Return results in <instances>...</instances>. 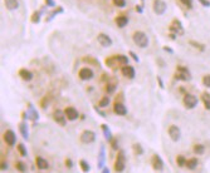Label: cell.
<instances>
[{
	"label": "cell",
	"instance_id": "6da1fadb",
	"mask_svg": "<svg viewBox=\"0 0 210 173\" xmlns=\"http://www.w3.org/2000/svg\"><path fill=\"white\" fill-rule=\"evenodd\" d=\"M132 39H134V43L138 47V48H146L149 45V36L146 35V33L143 32H135L134 35H132Z\"/></svg>",
	"mask_w": 210,
	"mask_h": 173
},
{
	"label": "cell",
	"instance_id": "7a4b0ae2",
	"mask_svg": "<svg viewBox=\"0 0 210 173\" xmlns=\"http://www.w3.org/2000/svg\"><path fill=\"white\" fill-rule=\"evenodd\" d=\"M125 164H126L125 152L120 151L119 154H117V157H116V161H115V171L116 172H122L125 169Z\"/></svg>",
	"mask_w": 210,
	"mask_h": 173
},
{
	"label": "cell",
	"instance_id": "3957f363",
	"mask_svg": "<svg viewBox=\"0 0 210 173\" xmlns=\"http://www.w3.org/2000/svg\"><path fill=\"white\" fill-rule=\"evenodd\" d=\"M152 9H154V13L156 15H162L165 14V11L167 9V5L164 0H154L152 3Z\"/></svg>",
	"mask_w": 210,
	"mask_h": 173
},
{
	"label": "cell",
	"instance_id": "277c9868",
	"mask_svg": "<svg viewBox=\"0 0 210 173\" xmlns=\"http://www.w3.org/2000/svg\"><path fill=\"white\" fill-rule=\"evenodd\" d=\"M96 141V133L92 130H83L81 134V142L84 144H91Z\"/></svg>",
	"mask_w": 210,
	"mask_h": 173
},
{
	"label": "cell",
	"instance_id": "5b68a950",
	"mask_svg": "<svg viewBox=\"0 0 210 173\" xmlns=\"http://www.w3.org/2000/svg\"><path fill=\"white\" fill-rule=\"evenodd\" d=\"M199 99L198 97H195L194 94H185L184 96V104H185V107L188 109H192L196 107V104H198Z\"/></svg>",
	"mask_w": 210,
	"mask_h": 173
},
{
	"label": "cell",
	"instance_id": "8992f818",
	"mask_svg": "<svg viewBox=\"0 0 210 173\" xmlns=\"http://www.w3.org/2000/svg\"><path fill=\"white\" fill-rule=\"evenodd\" d=\"M176 78L180 79V81H184V82H189L191 79V74L185 66H179L176 70Z\"/></svg>",
	"mask_w": 210,
	"mask_h": 173
},
{
	"label": "cell",
	"instance_id": "52a82bcc",
	"mask_svg": "<svg viewBox=\"0 0 210 173\" xmlns=\"http://www.w3.org/2000/svg\"><path fill=\"white\" fill-rule=\"evenodd\" d=\"M167 133H169V137L171 138V141H174V142H179L180 138H181V130H180V128L177 126L169 127Z\"/></svg>",
	"mask_w": 210,
	"mask_h": 173
},
{
	"label": "cell",
	"instance_id": "ba28073f",
	"mask_svg": "<svg viewBox=\"0 0 210 173\" xmlns=\"http://www.w3.org/2000/svg\"><path fill=\"white\" fill-rule=\"evenodd\" d=\"M67 117H65V113L63 112V111H60V109H57V111H54V113H53V119L58 123V124H60V126H65L67 124V119H65Z\"/></svg>",
	"mask_w": 210,
	"mask_h": 173
},
{
	"label": "cell",
	"instance_id": "9c48e42d",
	"mask_svg": "<svg viewBox=\"0 0 210 173\" xmlns=\"http://www.w3.org/2000/svg\"><path fill=\"white\" fill-rule=\"evenodd\" d=\"M78 75H80L81 81L86 82V81H91V79L95 77V73H93V70L89 69V68H82L80 70V74H78Z\"/></svg>",
	"mask_w": 210,
	"mask_h": 173
},
{
	"label": "cell",
	"instance_id": "30bf717a",
	"mask_svg": "<svg viewBox=\"0 0 210 173\" xmlns=\"http://www.w3.org/2000/svg\"><path fill=\"white\" fill-rule=\"evenodd\" d=\"M97 42H98L102 47H106V48L112 45V39H111L107 34H104V33H101V34L97 35Z\"/></svg>",
	"mask_w": 210,
	"mask_h": 173
},
{
	"label": "cell",
	"instance_id": "8fae6325",
	"mask_svg": "<svg viewBox=\"0 0 210 173\" xmlns=\"http://www.w3.org/2000/svg\"><path fill=\"white\" fill-rule=\"evenodd\" d=\"M4 142L8 145H14L17 143V136H15V133L13 132V130H6L4 133Z\"/></svg>",
	"mask_w": 210,
	"mask_h": 173
},
{
	"label": "cell",
	"instance_id": "7c38bea8",
	"mask_svg": "<svg viewBox=\"0 0 210 173\" xmlns=\"http://www.w3.org/2000/svg\"><path fill=\"white\" fill-rule=\"evenodd\" d=\"M104 162H106V151H104V145L101 144L99 152H98V159H97V166L99 169L104 167Z\"/></svg>",
	"mask_w": 210,
	"mask_h": 173
},
{
	"label": "cell",
	"instance_id": "4fadbf2b",
	"mask_svg": "<svg viewBox=\"0 0 210 173\" xmlns=\"http://www.w3.org/2000/svg\"><path fill=\"white\" fill-rule=\"evenodd\" d=\"M64 113H65V117H67V119H69V121H76V119L80 117V113H78V111L73 107H67L64 109Z\"/></svg>",
	"mask_w": 210,
	"mask_h": 173
},
{
	"label": "cell",
	"instance_id": "5bb4252c",
	"mask_svg": "<svg viewBox=\"0 0 210 173\" xmlns=\"http://www.w3.org/2000/svg\"><path fill=\"white\" fill-rule=\"evenodd\" d=\"M121 72H122V74L126 77V78H128V79H134L135 78V74H136V72H135V69H134V66H131V65H123L122 68H121Z\"/></svg>",
	"mask_w": 210,
	"mask_h": 173
},
{
	"label": "cell",
	"instance_id": "9a60e30c",
	"mask_svg": "<svg viewBox=\"0 0 210 173\" xmlns=\"http://www.w3.org/2000/svg\"><path fill=\"white\" fill-rule=\"evenodd\" d=\"M152 167L156 171H162L164 169V161L159 154H154L152 157Z\"/></svg>",
	"mask_w": 210,
	"mask_h": 173
},
{
	"label": "cell",
	"instance_id": "2e32d148",
	"mask_svg": "<svg viewBox=\"0 0 210 173\" xmlns=\"http://www.w3.org/2000/svg\"><path fill=\"white\" fill-rule=\"evenodd\" d=\"M113 111H115V113H116L117 115H126V114H127V108L125 107L123 103H120V102L115 103V105H113Z\"/></svg>",
	"mask_w": 210,
	"mask_h": 173
},
{
	"label": "cell",
	"instance_id": "e0dca14e",
	"mask_svg": "<svg viewBox=\"0 0 210 173\" xmlns=\"http://www.w3.org/2000/svg\"><path fill=\"white\" fill-rule=\"evenodd\" d=\"M170 30L174 32V34H179V35H182L184 34V30H182V26H181V23L179 20H174L171 26H170Z\"/></svg>",
	"mask_w": 210,
	"mask_h": 173
},
{
	"label": "cell",
	"instance_id": "ac0fdd59",
	"mask_svg": "<svg viewBox=\"0 0 210 173\" xmlns=\"http://www.w3.org/2000/svg\"><path fill=\"white\" fill-rule=\"evenodd\" d=\"M28 115H29V119H30V121H33L34 123L38 121V119H39V114H38V112L35 111V108L33 107V105L29 103L28 104Z\"/></svg>",
	"mask_w": 210,
	"mask_h": 173
},
{
	"label": "cell",
	"instance_id": "d6986e66",
	"mask_svg": "<svg viewBox=\"0 0 210 173\" xmlns=\"http://www.w3.org/2000/svg\"><path fill=\"white\" fill-rule=\"evenodd\" d=\"M19 132H20V134L23 136V138H24L25 141H28V139H29V130H28V124L25 123V122H23V123H20V124H19Z\"/></svg>",
	"mask_w": 210,
	"mask_h": 173
},
{
	"label": "cell",
	"instance_id": "ffe728a7",
	"mask_svg": "<svg viewBox=\"0 0 210 173\" xmlns=\"http://www.w3.org/2000/svg\"><path fill=\"white\" fill-rule=\"evenodd\" d=\"M115 23L119 28H123V26H126L128 24V18L126 15H119V17H116Z\"/></svg>",
	"mask_w": 210,
	"mask_h": 173
},
{
	"label": "cell",
	"instance_id": "44dd1931",
	"mask_svg": "<svg viewBox=\"0 0 210 173\" xmlns=\"http://www.w3.org/2000/svg\"><path fill=\"white\" fill-rule=\"evenodd\" d=\"M19 75H20V78L23 79V81H25V82H30L33 79V73L29 72L28 69H20L19 70Z\"/></svg>",
	"mask_w": 210,
	"mask_h": 173
},
{
	"label": "cell",
	"instance_id": "7402d4cb",
	"mask_svg": "<svg viewBox=\"0 0 210 173\" xmlns=\"http://www.w3.org/2000/svg\"><path fill=\"white\" fill-rule=\"evenodd\" d=\"M4 5L8 10H17L19 8L18 0H4Z\"/></svg>",
	"mask_w": 210,
	"mask_h": 173
},
{
	"label": "cell",
	"instance_id": "603a6c76",
	"mask_svg": "<svg viewBox=\"0 0 210 173\" xmlns=\"http://www.w3.org/2000/svg\"><path fill=\"white\" fill-rule=\"evenodd\" d=\"M35 164H37V167H38L39 169H47V168L49 167L48 162L45 161L44 158H42V157H38V158L35 159Z\"/></svg>",
	"mask_w": 210,
	"mask_h": 173
},
{
	"label": "cell",
	"instance_id": "cb8c5ba5",
	"mask_svg": "<svg viewBox=\"0 0 210 173\" xmlns=\"http://www.w3.org/2000/svg\"><path fill=\"white\" fill-rule=\"evenodd\" d=\"M101 129H102L103 134H104V138H106L108 142H111V141H112V133H111L108 126H107V124H102V126H101Z\"/></svg>",
	"mask_w": 210,
	"mask_h": 173
},
{
	"label": "cell",
	"instance_id": "d4e9b609",
	"mask_svg": "<svg viewBox=\"0 0 210 173\" xmlns=\"http://www.w3.org/2000/svg\"><path fill=\"white\" fill-rule=\"evenodd\" d=\"M201 100H203V103L205 105V108L208 111H210V93L204 92L203 94H201Z\"/></svg>",
	"mask_w": 210,
	"mask_h": 173
},
{
	"label": "cell",
	"instance_id": "484cf974",
	"mask_svg": "<svg viewBox=\"0 0 210 173\" xmlns=\"http://www.w3.org/2000/svg\"><path fill=\"white\" fill-rule=\"evenodd\" d=\"M196 166H198V159L196 158H191L189 161H186V167L189 169H194V168H196Z\"/></svg>",
	"mask_w": 210,
	"mask_h": 173
},
{
	"label": "cell",
	"instance_id": "4316f807",
	"mask_svg": "<svg viewBox=\"0 0 210 173\" xmlns=\"http://www.w3.org/2000/svg\"><path fill=\"white\" fill-rule=\"evenodd\" d=\"M204 145L203 144H195L194 145V153L195 154H204Z\"/></svg>",
	"mask_w": 210,
	"mask_h": 173
},
{
	"label": "cell",
	"instance_id": "83f0119b",
	"mask_svg": "<svg viewBox=\"0 0 210 173\" xmlns=\"http://www.w3.org/2000/svg\"><path fill=\"white\" fill-rule=\"evenodd\" d=\"M115 60L119 62L120 64H128V59H127V57H125V55H116V57H115Z\"/></svg>",
	"mask_w": 210,
	"mask_h": 173
},
{
	"label": "cell",
	"instance_id": "f1b7e54d",
	"mask_svg": "<svg viewBox=\"0 0 210 173\" xmlns=\"http://www.w3.org/2000/svg\"><path fill=\"white\" fill-rule=\"evenodd\" d=\"M116 88H117V85L115 83H108L106 85V90H107L108 94H113V93L116 92Z\"/></svg>",
	"mask_w": 210,
	"mask_h": 173
},
{
	"label": "cell",
	"instance_id": "f546056e",
	"mask_svg": "<svg viewBox=\"0 0 210 173\" xmlns=\"http://www.w3.org/2000/svg\"><path fill=\"white\" fill-rule=\"evenodd\" d=\"M176 163H177L179 167L186 166V159H185V157H184V156H177V158H176Z\"/></svg>",
	"mask_w": 210,
	"mask_h": 173
},
{
	"label": "cell",
	"instance_id": "4dcf8cb0",
	"mask_svg": "<svg viewBox=\"0 0 210 173\" xmlns=\"http://www.w3.org/2000/svg\"><path fill=\"white\" fill-rule=\"evenodd\" d=\"M18 151H19V153H20V154H21L23 157L28 156V151H27V148H25V145H24L23 143L18 144Z\"/></svg>",
	"mask_w": 210,
	"mask_h": 173
},
{
	"label": "cell",
	"instance_id": "1f68e13d",
	"mask_svg": "<svg viewBox=\"0 0 210 173\" xmlns=\"http://www.w3.org/2000/svg\"><path fill=\"white\" fill-rule=\"evenodd\" d=\"M80 166H81V168H82L83 172H88L91 169L89 164L87 163V161H84V159H81V161H80Z\"/></svg>",
	"mask_w": 210,
	"mask_h": 173
},
{
	"label": "cell",
	"instance_id": "d6a6232c",
	"mask_svg": "<svg viewBox=\"0 0 210 173\" xmlns=\"http://www.w3.org/2000/svg\"><path fill=\"white\" fill-rule=\"evenodd\" d=\"M108 104H110V98H108V97H103V98H101V100H99V103H98V105H99L101 108L107 107Z\"/></svg>",
	"mask_w": 210,
	"mask_h": 173
},
{
	"label": "cell",
	"instance_id": "836d02e7",
	"mask_svg": "<svg viewBox=\"0 0 210 173\" xmlns=\"http://www.w3.org/2000/svg\"><path fill=\"white\" fill-rule=\"evenodd\" d=\"M113 4L117 8H123L126 6V0H113Z\"/></svg>",
	"mask_w": 210,
	"mask_h": 173
},
{
	"label": "cell",
	"instance_id": "e575fe53",
	"mask_svg": "<svg viewBox=\"0 0 210 173\" xmlns=\"http://www.w3.org/2000/svg\"><path fill=\"white\" fill-rule=\"evenodd\" d=\"M15 167H17V169L20 171V172H25V171H27V167H25V164H24L23 162H17Z\"/></svg>",
	"mask_w": 210,
	"mask_h": 173
},
{
	"label": "cell",
	"instance_id": "d590c367",
	"mask_svg": "<svg viewBox=\"0 0 210 173\" xmlns=\"http://www.w3.org/2000/svg\"><path fill=\"white\" fill-rule=\"evenodd\" d=\"M39 19H41V13L35 11L34 14L32 15V21H33V23H39Z\"/></svg>",
	"mask_w": 210,
	"mask_h": 173
},
{
	"label": "cell",
	"instance_id": "8d00e7d4",
	"mask_svg": "<svg viewBox=\"0 0 210 173\" xmlns=\"http://www.w3.org/2000/svg\"><path fill=\"white\" fill-rule=\"evenodd\" d=\"M203 84L206 87V88H210V75H205L203 78Z\"/></svg>",
	"mask_w": 210,
	"mask_h": 173
},
{
	"label": "cell",
	"instance_id": "74e56055",
	"mask_svg": "<svg viewBox=\"0 0 210 173\" xmlns=\"http://www.w3.org/2000/svg\"><path fill=\"white\" fill-rule=\"evenodd\" d=\"M180 2L185 5L186 8H189V9H191L192 8V0H180Z\"/></svg>",
	"mask_w": 210,
	"mask_h": 173
},
{
	"label": "cell",
	"instance_id": "f35d334b",
	"mask_svg": "<svg viewBox=\"0 0 210 173\" xmlns=\"http://www.w3.org/2000/svg\"><path fill=\"white\" fill-rule=\"evenodd\" d=\"M134 149H135V151H136V153H137V154H138V156H140V154H142V153H143V149H142V148H141V145H140V144H138V143H137V144H134Z\"/></svg>",
	"mask_w": 210,
	"mask_h": 173
},
{
	"label": "cell",
	"instance_id": "ab89813d",
	"mask_svg": "<svg viewBox=\"0 0 210 173\" xmlns=\"http://www.w3.org/2000/svg\"><path fill=\"white\" fill-rule=\"evenodd\" d=\"M130 55H131V58H132L136 63H138L140 62V59H138V57L136 55V53H134V51H130Z\"/></svg>",
	"mask_w": 210,
	"mask_h": 173
},
{
	"label": "cell",
	"instance_id": "60d3db41",
	"mask_svg": "<svg viewBox=\"0 0 210 173\" xmlns=\"http://www.w3.org/2000/svg\"><path fill=\"white\" fill-rule=\"evenodd\" d=\"M45 4H47L48 6H54V5H56L54 0H45Z\"/></svg>",
	"mask_w": 210,
	"mask_h": 173
},
{
	"label": "cell",
	"instance_id": "b9f144b4",
	"mask_svg": "<svg viewBox=\"0 0 210 173\" xmlns=\"http://www.w3.org/2000/svg\"><path fill=\"white\" fill-rule=\"evenodd\" d=\"M199 2H200L204 6H210V2H209V0H199Z\"/></svg>",
	"mask_w": 210,
	"mask_h": 173
},
{
	"label": "cell",
	"instance_id": "7bdbcfd3",
	"mask_svg": "<svg viewBox=\"0 0 210 173\" xmlns=\"http://www.w3.org/2000/svg\"><path fill=\"white\" fill-rule=\"evenodd\" d=\"M112 148H113L115 151L119 149V144H117V141H113V142H112Z\"/></svg>",
	"mask_w": 210,
	"mask_h": 173
},
{
	"label": "cell",
	"instance_id": "ee69618b",
	"mask_svg": "<svg viewBox=\"0 0 210 173\" xmlns=\"http://www.w3.org/2000/svg\"><path fill=\"white\" fill-rule=\"evenodd\" d=\"M65 166H67L68 168H72V161H71V159H67V161H65Z\"/></svg>",
	"mask_w": 210,
	"mask_h": 173
},
{
	"label": "cell",
	"instance_id": "f6af8a7d",
	"mask_svg": "<svg viewBox=\"0 0 210 173\" xmlns=\"http://www.w3.org/2000/svg\"><path fill=\"white\" fill-rule=\"evenodd\" d=\"M157 82H159L160 88H164V84H162V81H161V78H160V77H157Z\"/></svg>",
	"mask_w": 210,
	"mask_h": 173
},
{
	"label": "cell",
	"instance_id": "bcb514c9",
	"mask_svg": "<svg viewBox=\"0 0 210 173\" xmlns=\"http://www.w3.org/2000/svg\"><path fill=\"white\" fill-rule=\"evenodd\" d=\"M96 111H97V112H98V114H99V115H101V117H106V113H104V112H101V111H99V109H98V108H96Z\"/></svg>",
	"mask_w": 210,
	"mask_h": 173
},
{
	"label": "cell",
	"instance_id": "7dc6e473",
	"mask_svg": "<svg viewBox=\"0 0 210 173\" xmlns=\"http://www.w3.org/2000/svg\"><path fill=\"white\" fill-rule=\"evenodd\" d=\"M6 168H8L6 162H2V169H6Z\"/></svg>",
	"mask_w": 210,
	"mask_h": 173
},
{
	"label": "cell",
	"instance_id": "c3c4849f",
	"mask_svg": "<svg viewBox=\"0 0 210 173\" xmlns=\"http://www.w3.org/2000/svg\"><path fill=\"white\" fill-rule=\"evenodd\" d=\"M102 172H104V173H108V172H110V169H108L107 167H103V168H102Z\"/></svg>",
	"mask_w": 210,
	"mask_h": 173
},
{
	"label": "cell",
	"instance_id": "681fc988",
	"mask_svg": "<svg viewBox=\"0 0 210 173\" xmlns=\"http://www.w3.org/2000/svg\"><path fill=\"white\" fill-rule=\"evenodd\" d=\"M164 50H166L167 53H173V50L170 49V48H167V47H165V48H164Z\"/></svg>",
	"mask_w": 210,
	"mask_h": 173
},
{
	"label": "cell",
	"instance_id": "f907efd6",
	"mask_svg": "<svg viewBox=\"0 0 210 173\" xmlns=\"http://www.w3.org/2000/svg\"><path fill=\"white\" fill-rule=\"evenodd\" d=\"M141 2H142V3H143V2H145V0H141Z\"/></svg>",
	"mask_w": 210,
	"mask_h": 173
}]
</instances>
